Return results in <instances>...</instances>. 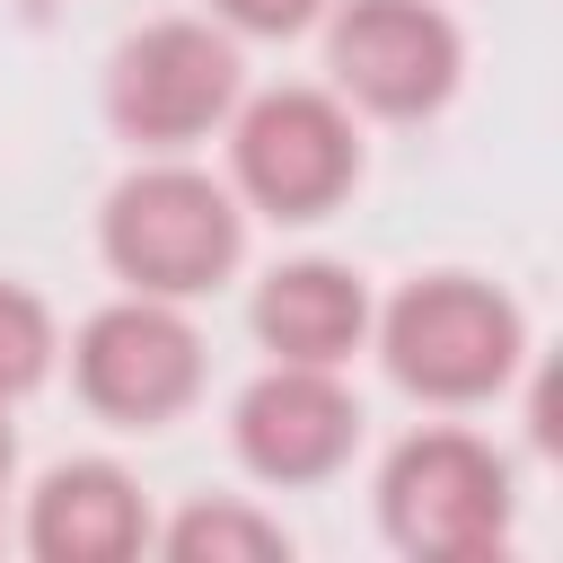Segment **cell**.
Masks as SVG:
<instances>
[{
  "mask_svg": "<svg viewBox=\"0 0 563 563\" xmlns=\"http://www.w3.org/2000/svg\"><path fill=\"white\" fill-rule=\"evenodd\" d=\"M361 325H369V299H361V282H352L343 264H282V273L264 282V299H255V334H264L282 361L334 369V361L361 343Z\"/></svg>",
  "mask_w": 563,
  "mask_h": 563,
  "instance_id": "cell-10",
  "label": "cell"
},
{
  "mask_svg": "<svg viewBox=\"0 0 563 563\" xmlns=\"http://www.w3.org/2000/svg\"><path fill=\"white\" fill-rule=\"evenodd\" d=\"M334 70L378 114H422L457 79V35L431 0H352L334 18Z\"/></svg>",
  "mask_w": 563,
  "mask_h": 563,
  "instance_id": "cell-7",
  "label": "cell"
},
{
  "mask_svg": "<svg viewBox=\"0 0 563 563\" xmlns=\"http://www.w3.org/2000/svg\"><path fill=\"white\" fill-rule=\"evenodd\" d=\"M141 537H150L141 493L114 466H53L35 493V519H26V545L44 563H123Z\"/></svg>",
  "mask_w": 563,
  "mask_h": 563,
  "instance_id": "cell-9",
  "label": "cell"
},
{
  "mask_svg": "<svg viewBox=\"0 0 563 563\" xmlns=\"http://www.w3.org/2000/svg\"><path fill=\"white\" fill-rule=\"evenodd\" d=\"M238 185L282 220L325 211L352 185V123L334 114V97H317V88L255 97L238 123Z\"/></svg>",
  "mask_w": 563,
  "mask_h": 563,
  "instance_id": "cell-5",
  "label": "cell"
},
{
  "mask_svg": "<svg viewBox=\"0 0 563 563\" xmlns=\"http://www.w3.org/2000/svg\"><path fill=\"white\" fill-rule=\"evenodd\" d=\"M378 510H387V537L405 554H440V563H466V554H493L501 528H510V475L484 440L466 431H422L387 457V484H378Z\"/></svg>",
  "mask_w": 563,
  "mask_h": 563,
  "instance_id": "cell-2",
  "label": "cell"
},
{
  "mask_svg": "<svg viewBox=\"0 0 563 563\" xmlns=\"http://www.w3.org/2000/svg\"><path fill=\"white\" fill-rule=\"evenodd\" d=\"M519 361V308L466 273H431L387 308V369L440 405L493 396Z\"/></svg>",
  "mask_w": 563,
  "mask_h": 563,
  "instance_id": "cell-3",
  "label": "cell"
},
{
  "mask_svg": "<svg viewBox=\"0 0 563 563\" xmlns=\"http://www.w3.org/2000/svg\"><path fill=\"white\" fill-rule=\"evenodd\" d=\"M352 396L317 369V361H282L273 378H255L238 396V457L273 484H308V475H334L343 449H352Z\"/></svg>",
  "mask_w": 563,
  "mask_h": 563,
  "instance_id": "cell-8",
  "label": "cell"
},
{
  "mask_svg": "<svg viewBox=\"0 0 563 563\" xmlns=\"http://www.w3.org/2000/svg\"><path fill=\"white\" fill-rule=\"evenodd\" d=\"M106 255L132 290L150 299H185V290H211L229 264H238V211L211 176L194 167H150L132 185H114L106 202Z\"/></svg>",
  "mask_w": 563,
  "mask_h": 563,
  "instance_id": "cell-1",
  "label": "cell"
},
{
  "mask_svg": "<svg viewBox=\"0 0 563 563\" xmlns=\"http://www.w3.org/2000/svg\"><path fill=\"white\" fill-rule=\"evenodd\" d=\"M229 97H238V53L194 18L141 26L114 53V123L141 141H194L229 114Z\"/></svg>",
  "mask_w": 563,
  "mask_h": 563,
  "instance_id": "cell-4",
  "label": "cell"
},
{
  "mask_svg": "<svg viewBox=\"0 0 563 563\" xmlns=\"http://www.w3.org/2000/svg\"><path fill=\"white\" fill-rule=\"evenodd\" d=\"M167 545L185 554V563H229V554H246V563H264V554H282V528L273 519H255V510H229V501H202V510H185L176 528H167Z\"/></svg>",
  "mask_w": 563,
  "mask_h": 563,
  "instance_id": "cell-11",
  "label": "cell"
},
{
  "mask_svg": "<svg viewBox=\"0 0 563 563\" xmlns=\"http://www.w3.org/2000/svg\"><path fill=\"white\" fill-rule=\"evenodd\" d=\"M0 475H9V422H0Z\"/></svg>",
  "mask_w": 563,
  "mask_h": 563,
  "instance_id": "cell-14",
  "label": "cell"
},
{
  "mask_svg": "<svg viewBox=\"0 0 563 563\" xmlns=\"http://www.w3.org/2000/svg\"><path fill=\"white\" fill-rule=\"evenodd\" d=\"M194 387H202V343H194V325H185L176 308H158V299L141 290V299L88 317V334H79V396H88L97 413L158 422V413H176Z\"/></svg>",
  "mask_w": 563,
  "mask_h": 563,
  "instance_id": "cell-6",
  "label": "cell"
},
{
  "mask_svg": "<svg viewBox=\"0 0 563 563\" xmlns=\"http://www.w3.org/2000/svg\"><path fill=\"white\" fill-rule=\"evenodd\" d=\"M44 361H53V325H44V308H35L26 290L0 282V396H26V387L44 378Z\"/></svg>",
  "mask_w": 563,
  "mask_h": 563,
  "instance_id": "cell-12",
  "label": "cell"
},
{
  "mask_svg": "<svg viewBox=\"0 0 563 563\" xmlns=\"http://www.w3.org/2000/svg\"><path fill=\"white\" fill-rule=\"evenodd\" d=\"M220 18H238V26H255V35H290V26L317 18V0H220Z\"/></svg>",
  "mask_w": 563,
  "mask_h": 563,
  "instance_id": "cell-13",
  "label": "cell"
}]
</instances>
